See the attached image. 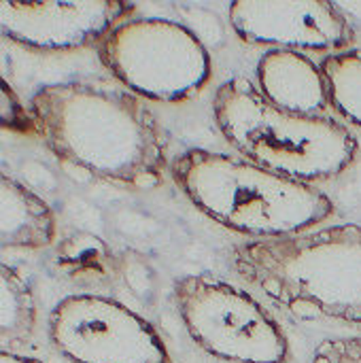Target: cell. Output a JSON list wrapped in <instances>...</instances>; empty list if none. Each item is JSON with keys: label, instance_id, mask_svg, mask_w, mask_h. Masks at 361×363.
I'll list each match as a JSON object with an SVG mask.
<instances>
[{"label": "cell", "instance_id": "11", "mask_svg": "<svg viewBox=\"0 0 361 363\" xmlns=\"http://www.w3.org/2000/svg\"><path fill=\"white\" fill-rule=\"evenodd\" d=\"M53 208L9 174L0 177V245L2 249L40 251L55 242Z\"/></svg>", "mask_w": 361, "mask_h": 363}, {"label": "cell", "instance_id": "6", "mask_svg": "<svg viewBox=\"0 0 361 363\" xmlns=\"http://www.w3.org/2000/svg\"><path fill=\"white\" fill-rule=\"evenodd\" d=\"M172 298L189 338L211 357L228 363L291 362L285 330L249 291L211 274H189L174 281Z\"/></svg>", "mask_w": 361, "mask_h": 363}, {"label": "cell", "instance_id": "17", "mask_svg": "<svg viewBox=\"0 0 361 363\" xmlns=\"http://www.w3.org/2000/svg\"><path fill=\"white\" fill-rule=\"evenodd\" d=\"M0 363H43V362H40V359H34V357L17 355V353H11V351H2V353H0Z\"/></svg>", "mask_w": 361, "mask_h": 363}, {"label": "cell", "instance_id": "2", "mask_svg": "<svg viewBox=\"0 0 361 363\" xmlns=\"http://www.w3.org/2000/svg\"><path fill=\"white\" fill-rule=\"evenodd\" d=\"M228 259L247 285L296 317L361 325V225L357 223L236 242Z\"/></svg>", "mask_w": 361, "mask_h": 363}, {"label": "cell", "instance_id": "8", "mask_svg": "<svg viewBox=\"0 0 361 363\" xmlns=\"http://www.w3.org/2000/svg\"><path fill=\"white\" fill-rule=\"evenodd\" d=\"M228 19L243 43L285 51L334 55L351 51L357 40L343 9L323 0H238Z\"/></svg>", "mask_w": 361, "mask_h": 363}, {"label": "cell", "instance_id": "14", "mask_svg": "<svg viewBox=\"0 0 361 363\" xmlns=\"http://www.w3.org/2000/svg\"><path fill=\"white\" fill-rule=\"evenodd\" d=\"M57 262L74 281H106L117 272V259L98 236H72L60 245Z\"/></svg>", "mask_w": 361, "mask_h": 363}, {"label": "cell", "instance_id": "4", "mask_svg": "<svg viewBox=\"0 0 361 363\" xmlns=\"http://www.w3.org/2000/svg\"><path fill=\"white\" fill-rule=\"evenodd\" d=\"M213 117L247 162L311 185L345 174L360 153V143L345 123L328 115L283 111L243 77L219 85Z\"/></svg>", "mask_w": 361, "mask_h": 363}, {"label": "cell", "instance_id": "12", "mask_svg": "<svg viewBox=\"0 0 361 363\" xmlns=\"http://www.w3.org/2000/svg\"><path fill=\"white\" fill-rule=\"evenodd\" d=\"M38 306L32 283L17 268H0V338L2 345L23 347L32 340Z\"/></svg>", "mask_w": 361, "mask_h": 363}, {"label": "cell", "instance_id": "5", "mask_svg": "<svg viewBox=\"0 0 361 363\" xmlns=\"http://www.w3.org/2000/svg\"><path fill=\"white\" fill-rule=\"evenodd\" d=\"M96 53L117 83L151 102H187L213 74V60L202 40L170 19H128L98 45Z\"/></svg>", "mask_w": 361, "mask_h": 363}, {"label": "cell", "instance_id": "13", "mask_svg": "<svg viewBox=\"0 0 361 363\" xmlns=\"http://www.w3.org/2000/svg\"><path fill=\"white\" fill-rule=\"evenodd\" d=\"M321 70L328 79L330 106L351 125L361 130V51L326 55Z\"/></svg>", "mask_w": 361, "mask_h": 363}, {"label": "cell", "instance_id": "9", "mask_svg": "<svg viewBox=\"0 0 361 363\" xmlns=\"http://www.w3.org/2000/svg\"><path fill=\"white\" fill-rule=\"evenodd\" d=\"M136 6L119 0H77V2H0V32L11 43L38 51L64 53L96 47Z\"/></svg>", "mask_w": 361, "mask_h": 363}, {"label": "cell", "instance_id": "1", "mask_svg": "<svg viewBox=\"0 0 361 363\" xmlns=\"http://www.w3.org/2000/svg\"><path fill=\"white\" fill-rule=\"evenodd\" d=\"M28 108L47 149L89 177L149 191L170 172V143L155 113L115 79L47 83L32 94Z\"/></svg>", "mask_w": 361, "mask_h": 363}, {"label": "cell", "instance_id": "15", "mask_svg": "<svg viewBox=\"0 0 361 363\" xmlns=\"http://www.w3.org/2000/svg\"><path fill=\"white\" fill-rule=\"evenodd\" d=\"M2 128L15 134H30L36 136V123L32 117V111L26 108V104L17 98V94L2 83Z\"/></svg>", "mask_w": 361, "mask_h": 363}, {"label": "cell", "instance_id": "3", "mask_svg": "<svg viewBox=\"0 0 361 363\" xmlns=\"http://www.w3.org/2000/svg\"><path fill=\"white\" fill-rule=\"evenodd\" d=\"M170 177L200 213L247 240L302 234L336 213L334 200L311 183L200 147L179 153Z\"/></svg>", "mask_w": 361, "mask_h": 363}, {"label": "cell", "instance_id": "10", "mask_svg": "<svg viewBox=\"0 0 361 363\" xmlns=\"http://www.w3.org/2000/svg\"><path fill=\"white\" fill-rule=\"evenodd\" d=\"M257 87L272 104L289 113L326 115L332 108L321 64L300 51H266L257 62Z\"/></svg>", "mask_w": 361, "mask_h": 363}, {"label": "cell", "instance_id": "16", "mask_svg": "<svg viewBox=\"0 0 361 363\" xmlns=\"http://www.w3.org/2000/svg\"><path fill=\"white\" fill-rule=\"evenodd\" d=\"M313 363H361V338H328L319 342Z\"/></svg>", "mask_w": 361, "mask_h": 363}, {"label": "cell", "instance_id": "7", "mask_svg": "<svg viewBox=\"0 0 361 363\" xmlns=\"http://www.w3.org/2000/svg\"><path fill=\"white\" fill-rule=\"evenodd\" d=\"M49 342L70 363H172L160 332L126 304L74 294L49 315Z\"/></svg>", "mask_w": 361, "mask_h": 363}]
</instances>
